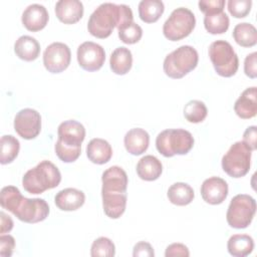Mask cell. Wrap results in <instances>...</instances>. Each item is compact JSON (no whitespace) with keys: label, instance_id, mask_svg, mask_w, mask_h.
<instances>
[{"label":"cell","instance_id":"obj_1","mask_svg":"<svg viewBox=\"0 0 257 257\" xmlns=\"http://www.w3.org/2000/svg\"><path fill=\"white\" fill-rule=\"evenodd\" d=\"M134 21L133 11L125 4L102 3L90 15L87 22L88 32L96 38L108 37L114 27Z\"/></svg>","mask_w":257,"mask_h":257},{"label":"cell","instance_id":"obj_2","mask_svg":"<svg viewBox=\"0 0 257 257\" xmlns=\"http://www.w3.org/2000/svg\"><path fill=\"white\" fill-rule=\"evenodd\" d=\"M57 142L54 150L56 156L64 163H72L81 153V144L85 138V128L82 123L68 119L61 122L57 128Z\"/></svg>","mask_w":257,"mask_h":257},{"label":"cell","instance_id":"obj_3","mask_svg":"<svg viewBox=\"0 0 257 257\" xmlns=\"http://www.w3.org/2000/svg\"><path fill=\"white\" fill-rule=\"evenodd\" d=\"M60 181L61 174L57 167L45 160L24 174L22 186L26 192L37 195L42 194L46 190L56 188Z\"/></svg>","mask_w":257,"mask_h":257},{"label":"cell","instance_id":"obj_4","mask_svg":"<svg viewBox=\"0 0 257 257\" xmlns=\"http://www.w3.org/2000/svg\"><path fill=\"white\" fill-rule=\"evenodd\" d=\"M194 146L192 134L183 128H169L161 132L156 139L158 152L166 158L186 155Z\"/></svg>","mask_w":257,"mask_h":257},{"label":"cell","instance_id":"obj_5","mask_svg":"<svg viewBox=\"0 0 257 257\" xmlns=\"http://www.w3.org/2000/svg\"><path fill=\"white\" fill-rule=\"evenodd\" d=\"M198 60V52L193 46L182 45L166 56L164 72L171 78H182L196 68Z\"/></svg>","mask_w":257,"mask_h":257},{"label":"cell","instance_id":"obj_6","mask_svg":"<svg viewBox=\"0 0 257 257\" xmlns=\"http://www.w3.org/2000/svg\"><path fill=\"white\" fill-rule=\"evenodd\" d=\"M208 52L214 69L220 76L231 77L237 72L239 59L229 42L216 40L211 43Z\"/></svg>","mask_w":257,"mask_h":257},{"label":"cell","instance_id":"obj_7","mask_svg":"<svg viewBox=\"0 0 257 257\" xmlns=\"http://www.w3.org/2000/svg\"><path fill=\"white\" fill-rule=\"evenodd\" d=\"M252 150L243 142L234 143L222 158L223 171L232 178L244 177L250 170Z\"/></svg>","mask_w":257,"mask_h":257},{"label":"cell","instance_id":"obj_8","mask_svg":"<svg viewBox=\"0 0 257 257\" xmlns=\"http://www.w3.org/2000/svg\"><path fill=\"white\" fill-rule=\"evenodd\" d=\"M256 201L253 197L246 194H238L232 198L226 219L230 227L235 229L247 228L255 215Z\"/></svg>","mask_w":257,"mask_h":257},{"label":"cell","instance_id":"obj_9","mask_svg":"<svg viewBox=\"0 0 257 257\" xmlns=\"http://www.w3.org/2000/svg\"><path fill=\"white\" fill-rule=\"evenodd\" d=\"M196 18L194 13L185 7L175 9L163 25L164 36L171 41H179L194 30Z\"/></svg>","mask_w":257,"mask_h":257},{"label":"cell","instance_id":"obj_10","mask_svg":"<svg viewBox=\"0 0 257 257\" xmlns=\"http://www.w3.org/2000/svg\"><path fill=\"white\" fill-rule=\"evenodd\" d=\"M12 214L22 222L29 224L38 223L48 217L49 206L43 199L22 197Z\"/></svg>","mask_w":257,"mask_h":257},{"label":"cell","instance_id":"obj_11","mask_svg":"<svg viewBox=\"0 0 257 257\" xmlns=\"http://www.w3.org/2000/svg\"><path fill=\"white\" fill-rule=\"evenodd\" d=\"M71 52L62 42H53L43 52L44 67L51 73H60L70 64Z\"/></svg>","mask_w":257,"mask_h":257},{"label":"cell","instance_id":"obj_12","mask_svg":"<svg viewBox=\"0 0 257 257\" xmlns=\"http://www.w3.org/2000/svg\"><path fill=\"white\" fill-rule=\"evenodd\" d=\"M14 130L24 140L35 139L41 131V116L33 108H23L14 117Z\"/></svg>","mask_w":257,"mask_h":257},{"label":"cell","instance_id":"obj_13","mask_svg":"<svg viewBox=\"0 0 257 257\" xmlns=\"http://www.w3.org/2000/svg\"><path fill=\"white\" fill-rule=\"evenodd\" d=\"M79 66L86 71H96L100 69L105 61V52L101 45L85 41L81 43L76 52Z\"/></svg>","mask_w":257,"mask_h":257},{"label":"cell","instance_id":"obj_14","mask_svg":"<svg viewBox=\"0 0 257 257\" xmlns=\"http://www.w3.org/2000/svg\"><path fill=\"white\" fill-rule=\"evenodd\" d=\"M101 194H124L127 188V175L118 166L106 169L101 176Z\"/></svg>","mask_w":257,"mask_h":257},{"label":"cell","instance_id":"obj_15","mask_svg":"<svg viewBox=\"0 0 257 257\" xmlns=\"http://www.w3.org/2000/svg\"><path fill=\"white\" fill-rule=\"evenodd\" d=\"M228 184L220 177L206 179L201 186V196L203 200L211 205H219L228 196Z\"/></svg>","mask_w":257,"mask_h":257},{"label":"cell","instance_id":"obj_16","mask_svg":"<svg viewBox=\"0 0 257 257\" xmlns=\"http://www.w3.org/2000/svg\"><path fill=\"white\" fill-rule=\"evenodd\" d=\"M49 19L48 12L43 5L31 4L23 11L21 21L24 27L32 32L43 29Z\"/></svg>","mask_w":257,"mask_h":257},{"label":"cell","instance_id":"obj_17","mask_svg":"<svg viewBox=\"0 0 257 257\" xmlns=\"http://www.w3.org/2000/svg\"><path fill=\"white\" fill-rule=\"evenodd\" d=\"M55 14L64 24H74L83 15V5L79 0H59L55 4Z\"/></svg>","mask_w":257,"mask_h":257},{"label":"cell","instance_id":"obj_18","mask_svg":"<svg viewBox=\"0 0 257 257\" xmlns=\"http://www.w3.org/2000/svg\"><path fill=\"white\" fill-rule=\"evenodd\" d=\"M123 144L127 153L134 156H140L148 150L150 136L144 128L135 127L124 135Z\"/></svg>","mask_w":257,"mask_h":257},{"label":"cell","instance_id":"obj_19","mask_svg":"<svg viewBox=\"0 0 257 257\" xmlns=\"http://www.w3.org/2000/svg\"><path fill=\"white\" fill-rule=\"evenodd\" d=\"M257 89L256 86L246 88L239 98L235 101L234 110L236 114L243 118H252L257 113V100H256Z\"/></svg>","mask_w":257,"mask_h":257},{"label":"cell","instance_id":"obj_20","mask_svg":"<svg viewBox=\"0 0 257 257\" xmlns=\"http://www.w3.org/2000/svg\"><path fill=\"white\" fill-rule=\"evenodd\" d=\"M84 193L74 188L63 189L54 197L55 205L62 211H75L84 204Z\"/></svg>","mask_w":257,"mask_h":257},{"label":"cell","instance_id":"obj_21","mask_svg":"<svg viewBox=\"0 0 257 257\" xmlns=\"http://www.w3.org/2000/svg\"><path fill=\"white\" fill-rule=\"evenodd\" d=\"M86 156L93 164L103 165L110 160L112 156V149L107 141L95 138L87 144Z\"/></svg>","mask_w":257,"mask_h":257},{"label":"cell","instance_id":"obj_22","mask_svg":"<svg viewBox=\"0 0 257 257\" xmlns=\"http://www.w3.org/2000/svg\"><path fill=\"white\" fill-rule=\"evenodd\" d=\"M136 170L140 179L151 182L161 177L163 172V165L157 157L147 155L138 162Z\"/></svg>","mask_w":257,"mask_h":257},{"label":"cell","instance_id":"obj_23","mask_svg":"<svg viewBox=\"0 0 257 257\" xmlns=\"http://www.w3.org/2000/svg\"><path fill=\"white\" fill-rule=\"evenodd\" d=\"M14 51L20 59L33 61L40 53V44L34 37L22 35L15 41Z\"/></svg>","mask_w":257,"mask_h":257},{"label":"cell","instance_id":"obj_24","mask_svg":"<svg viewBox=\"0 0 257 257\" xmlns=\"http://www.w3.org/2000/svg\"><path fill=\"white\" fill-rule=\"evenodd\" d=\"M133 65V55L128 48L120 46L115 48L109 59V66L112 72L118 75L126 74Z\"/></svg>","mask_w":257,"mask_h":257},{"label":"cell","instance_id":"obj_25","mask_svg":"<svg viewBox=\"0 0 257 257\" xmlns=\"http://www.w3.org/2000/svg\"><path fill=\"white\" fill-rule=\"evenodd\" d=\"M104 214L111 218H119L125 211L126 193L124 194H101Z\"/></svg>","mask_w":257,"mask_h":257},{"label":"cell","instance_id":"obj_26","mask_svg":"<svg viewBox=\"0 0 257 257\" xmlns=\"http://www.w3.org/2000/svg\"><path fill=\"white\" fill-rule=\"evenodd\" d=\"M230 255L235 257H245L252 253L254 249L253 238L247 234L232 235L227 243Z\"/></svg>","mask_w":257,"mask_h":257},{"label":"cell","instance_id":"obj_27","mask_svg":"<svg viewBox=\"0 0 257 257\" xmlns=\"http://www.w3.org/2000/svg\"><path fill=\"white\" fill-rule=\"evenodd\" d=\"M167 196L172 204L177 206H186L193 201L195 193L193 188L187 183L178 182L169 188Z\"/></svg>","mask_w":257,"mask_h":257},{"label":"cell","instance_id":"obj_28","mask_svg":"<svg viewBox=\"0 0 257 257\" xmlns=\"http://www.w3.org/2000/svg\"><path fill=\"white\" fill-rule=\"evenodd\" d=\"M165 10L161 0H142L139 3L140 18L146 23H154L159 20Z\"/></svg>","mask_w":257,"mask_h":257},{"label":"cell","instance_id":"obj_29","mask_svg":"<svg viewBox=\"0 0 257 257\" xmlns=\"http://www.w3.org/2000/svg\"><path fill=\"white\" fill-rule=\"evenodd\" d=\"M233 37L237 44L242 47H252L257 43V31L254 25L243 22L233 29Z\"/></svg>","mask_w":257,"mask_h":257},{"label":"cell","instance_id":"obj_30","mask_svg":"<svg viewBox=\"0 0 257 257\" xmlns=\"http://www.w3.org/2000/svg\"><path fill=\"white\" fill-rule=\"evenodd\" d=\"M0 144H1L0 145L1 147L0 163L2 165L12 163L18 156V153L20 150L19 141L11 135H4L1 138Z\"/></svg>","mask_w":257,"mask_h":257},{"label":"cell","instance_id":"obj_31","mask_svg":"<svg viewBox=\"0 0 257 257\" xmlns=\"http://www.w3.org/2000/svg\"><path fill=\"white\" fill-rule=\"evenodd\" d=\"M229 17L225 12L206 14L204 17L205 29L211 34H222L229 28Z\"/></svg>","mask_w":257,"mask_h":257},{"label":"cell","instance_id":"obj_32","mask_svg":"<svg viewBox=\"0 0 257 257\" xmlns=\"http://www.w3.org/2000/svg\"><path fill=\"white\" fill-rule=\"evenodd\" d=\"M119 39L125 44H135L143 36L142 27L134 21H127L117 28Z\"/></svg>","mask_w":257,"mask_h":257},{"label":"cell","instance_id":"obj_33","mask_svg":"<svg viewBox=\"0 0 257 257\" xmlns=\"http://www.w3.org/2000/svg\"><path fill=\"white\" fill-rule=\"evenodd\" d=\"M208 110L205 103L198 99H192L184 107V115L186 119L193 123L203 121L207 116Z\"/></svg>","mask_w":257,"mask_h":257},{"label":"cell","instance_id":"obj_34","mask_svg":"<svg viewBox=\"0 0 257 257\" xmlns=\"http://www.w3.org/2000/svg\"><path fill=\"white\" fill-rule=\"evenodd\" d=\"M22 197L23 196L18 188L14 186H6L2 188L0 193L1 207L12 213Z\"/></svg>","mask_w":257,"mask_h":257},{"label":"cell","instance_id":"obj_35","mask_svg":"<svg viewBox=\"0 0 257 257\" xmlns=\"http://www.w3.org/2000/svg\"><path fill=\"white\" fill-rule=\"evenodd\" d=\"M115 254V247L112 241L106 237H99L95 239L90 248V255L92 257L104 256L113 257Z\"/></svg>","mask_w":257,"mask_h":257},{"label":"cell","instance_id":"obj_36","mask_svg":"<svg viewBox=\"0 0 257 257\" xmlns=\"http://www.w3.org/2000/svg\"><path fill=\"white\" fill-rule=\"evenodd\" d=\"M229 13L235 18L246 17L252 6L251 0H229L227 3Z\"/></svg>","mask_w":257,"mask_h":257},{"label":"cell","instance_id":"obj_37","mask_svg":"<svg viewBox=\"0 0 257 257\" xmlns=\"http://www.w3.org/2000/svg\"><path fill=\"white\" fill-rule=\"evenodd\" d=\"M199 9L206 14H213L223 12L225 1L224 0H201L198 3Z\"/></svg>","mask_w":257,"mask_h":257},{"label":"cell","instance_id":"obj_38","mask_svg":"<svg viewBox=\"0 0 257 257\" xmlns=\"http://www.w3.org/2000/svg\"><path fill=\"white\" fill-rule=\"evenodd\" d=\"M15 248V239L11 235L0 236V256L10 257L13 254Z\"/></svg>","mask_w":257,"mask_h":257},{"label":"cell","instance_id":"obj_39","mask_svg":"<svg viewBox=\"0 0 257 257\" xmlns=\"http://www.w3.org/2000/svg\"><path fill=\"white\" fill-rule=\"evenodd\" d=\"M133 256L134 257H154L155 252L150 243L146 241H141L134 246Z\"/></svg>","mask_w":257,"mask_h":257},{"label":"cell","instance_id":"obj_40","mask_svg":"<svg viewBox=\"0 0 257 257\" xmlns=\"http://www.w3.org/2000/svg\"><path fill=\"white\" fill-rule=\"evenodd\" d=\"M256 59H257V53L252 52V53L248 54L244 60V72L250 78H256V76H257V68H256L257 61H256Z\"/></svg>","mask_w":257,"mask_h":257},{"label":"cell","instance_id":"obj_41","mask_svg":"<svg viewBox=\"0 0 257 257\" xmlns=\"http://www.w3.org/2000/svg\"><path fill=\"white\" fill-rule=\"evenodd\" d=\"M190 255L189 249L182 243H173L166 248L165 256L166 257H174V256H186Z\"/></svg>","mask_w":257,"mask_h":257},{"label":"cell","instance_id":"obj_42","mask_svg":"<svg viewBox=\"0 0 257 257\" xmlns=\"http://www.w3.org/2000/svg\"><path fill=\"white\" fill-rule=\"evenodd\" d=\"M256 139H257V127L255 125L248 126L246 131L243 134V142L252 150L255 151L257 149V144H256Z\"/></svg>","mask_w":257,"mask_h":257},{"label":"cell","instance_id":"obj_43","mask_svg":"<svg viewBox=\"0 0 257 257\" xmlns=\"http://www.w3.org/2000/svg\"><path fill=\"white\" fill-rule=\"evenodd\" d=\"M0 221H1V228H0V233L1 234H4V233H7V232H10L13 228V221L12 219L6 215L4 212H1L0 213Z\"/></svg>","mask_w":257,"mask_h":257}]
</instances>
